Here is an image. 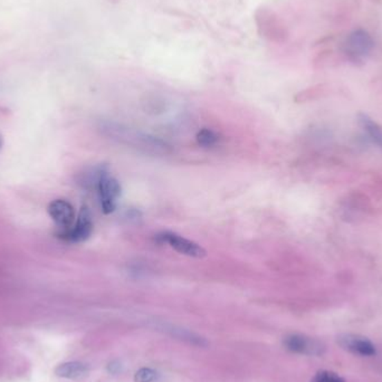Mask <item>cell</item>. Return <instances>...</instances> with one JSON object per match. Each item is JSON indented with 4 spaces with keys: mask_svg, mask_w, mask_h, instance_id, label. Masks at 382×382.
I'll use <instances>...</instances> for the list:
<instances>
[{
    "mask_svg": "<svg viewBox=\"0 0 382 382\" xmlns=\"http://www.w3.org/2000/svg\"><path fill=\"white\" fill-rule=\"evenodd\" d=\"M102 132L116 142L136 149L139 151L151 154H168L171 148L168 143L156 136L143 134L132 127H125L119 123L107 122L102 125Z\"/></svg>",
    "mask_w": 382,
    "mask_h": 382,
    "instance_id": "cell-1",
    "label": "cell"
},
{
    "mask_svg": "<svg viewBox=\"0 0 382 382\" xmlns=\"http://www.w3.org/2000/svg\"><path fill=\"white\" fill-rule=\"evenodd\" d=\"M374 47V39L367 30H354L342 43L341 55L354 65H362L370 56Z\"/></svg>",
    "mask_w": 382,
    "mask_h": 382,
    "instance_id": "cell-2",
    "label": "cell"
},
{
    "mask_svg": "<svg viewBox=\"0 0 382 382\" xmlns=\"http://www.w3.org/2000/svg\"><path fill=\"white\" fill-rule=\"evenodd\" d=\"M370 211V199L365 193L359 191L346 195L340 204L341 217L347 222L363 220Z\"/></svg>",
    "mask_w": 382,
    "mask_h": 382,
    "instance_id": "cell-3",
    "label": "cell"
},
{
    "mask_svg": "<svg viewBox=\"0 0 382 382\" xmlns=\"http://www.w3.org/2000/svg\"><path fill=\"white\" fill-rule=\"evenodd\" d=\"M102 211L104 213H111L116 211V202L121 195V184L116 178H113L109 172L104 170L96 184Z\"/></svg>",
    "mask_w": 382,
    "mask_h": 382,
    "instance_id": "cell-4",
    "label": "cell"
},
{
    "mask_svg": "<svg viewBox=\"0 0 382 382\" xmlns=\"http://www.w3.org/2000/svg\"><path fill=\"white\" fill-rule=\"evenodd\" d=\"M283 344L290 352L303 356H322L326 350V344L322 341L299 333L288 335L283 341Z\"/></svg>",
    "mask_w": 382,
    "mask_h": 382,
    "instance_id": "cell-5",
    "label": "cell"
},
{
    "mask_svg": "<svg viewBox=\"0 0 382 382\" xmlns=\"http://www.w3.org/2000/svg\"><path fill=\"white\" fill-rule=\"evenodd\" d=\"M92 215L89 208L83 206L81 208L75 225L72 229H63L61 233H59V237L70 243H82L89 240V236L92 235Z\"/></svg>",
    "mask_w": 382,
    "mask_h": 382,
    "instance_id": "cell-6",
    "label": "cell"
},
{
    "mask_svg": "<svg viewBox=\"0 0 382 382\" xmlns=\"http://www.w3.org/2000/svg\"><path fill=\"white\" fill-rule=\"evenodd\" d=\"M256 21L261 34L270 41L282 43L288 39V30L274 12L262 9L256 15Z\"/></svg>",
    "mask_w": 382,
    "mask_h": 382,
    "instance_id": "cell-7",
    "label": "cell"
},
{
    "mask_svg": "<svg viewBox=\"0 0 382 382\" xmlns=\"http://www.w3.org/2000/svg\"><path fill=\"white\" fill-rule=\"evenodd\" d=\"M157 240L159 243L168 244L171 248L175 249L176 252L189 257L202 258L206 256V251L199 244L171 231H165L157 235Z\"/></svg>",
    "mask_w": 382,
    "mask_h": 382,
    "instance_id": "cell-8",
    "label": "cell"
},
{
    "mask_svg": "<svg viewBox=\"0 0 382 382\" xmlns=\"http://www.w3.org/2000/svg\"><path fill=\"white\" fill-rule=\"evenodd\" d=\"M338 342L341 347L354 356L374 357L376 354V346L369 339L361 337V335H340Z\"/></svg>",
    "mask_w": 382,
    "mask_h": 382,
    "instance_id": "cell-9",
    "label": "cell"
},
{
    "mask_svg": "<svg viewBox=\"0 0 382 382\" xmlns=\"http://www.w3.org/2000/svg\"><path fill=\"white\" fill-rule=\"evenodd\" d=\"M48 213L52 220L56 222L61 229H67L73 225L75 220V211L67 200L56 199L50 204L47 208Z\"/></svg>",
    "mask_w": 382,
    "mask_h": 382,
    "instance_id": "cell-10",
    "label": "cell"
},
{
    "mask_svg": "<svg viewBox=\"0 0 382 382\" xmlns=\"http://www.w3.org/2000/svg\"><path fill=\"white\" fill-rule=\"evenodd\" d=\"M157 329L165 332L167 335H171L172 338L184 341V342H187V343L191 344V346H197V347H207L208 346L206 339L202 338L200 335H195L193 332L179 328V326L167 324V323H161V324L157 326Z\"/></svg>",
    "mask_w": 382,
    "mask_h": 382,
    "instance_id": "cell-11",
    "label": "cell"
},
{
    "mask_svg": "<svg viewBox=\"0 0 382 382\" xmlns=\"http://www.w3.org/2000/svg\"><path fill=\"white\" fill-rule=\"evenodd\" d=\"M89 365L81 361H68L57 365L54 370L55 376L63 379H81L89 374Z\"/></svg>",
    "mask_w": 382,
    "mask_h": 382,
    "instance_id": "cell-12",
    "label": "cell"
},
{
    "mask_svg": "<svg viewBox=\"0 0 382 382\" xmlns=\"http://www.w3.org/2000/svg\"><path fill=\"white\" fill-rule=\"evenodd\" d=\"M358 120L369 139L382 149V127L374 119H371L370 116L363 113L359 114Z\"/></svg>",
    "mask_w": 382,
    "mask_h": 382,
    "instance_id": "cell-13",
    "label": "cell"
},
{
    "mask_svg": "<svg viewBox=\"0 0 382 382\" xmlns=\"http://www.w3.org/2000/svg\"><path fill=\"white\" fill-rule=\"evenodd\" d=\"M195 138H197V142L199 145H202V148H211L220 141L218 134L209 129H202L199 131Z\"/></svg>",
    "mask_w": 382,
    "mask_h": 382,
    "instance_id": "cell-14",
    "label": "cell"
},
{
    "mask_svg": "<svg viewBox=\"0 0 382 382\" xmlns=\"http://www.w3.org/2000/svg\"><path fill=\"white\" fill-rule=\"evenodd\" d=\"M344 60L342 55H339V53H335L333 51L326 50V51L321 52L319 56L317 57V64H319L320 67H330V66L338 65L339 61Z\"/></svg>",
    "mask_w": 382,
    "mask_h": 382,
    "instance_id": "cell-15",
    "label": "cell"
},
{
    "mask_svg": "<svg viewBox=\"0 0 382 382\" xmlns=\"http://www.w3.org/2000/svg\"><path fill=\"white\" fill-rule=\"evenodd\" d=\"M159 372L152 368H141L134 374V382H157L159 379Z\"/></svg>",
    "mask_w": 382,
    "mask_h": 382,
    "instance_id": "cell-16",
    "label": "cell"
},
{
    "mask_svg": "<svg viewBox=\"0 0 382 382\" xmlns=\"http://www.w3.org/2000/svg\"><path fill=\"white\" fill-rule=\"evenodd\" d=\"M312 382H346L342 376L332 371L322 370L315 374Z\"/></svg>",
    "mask_w": 382,
    "mask_h": 382,
    "instance_id": "cell-17",
    "label": "cell"
},
{
    "mask_svg": "<svg viewBox=\"0 0 382 382\" xmlns=\"http://www.w3.org/2000/svg\"><path fill=\"white\" fill-rule=\"evenodd\" d=\"M107 370L112 374H116L121 370V365L119 361H112L107 365Z\"/></svg>",
    "mask_w": 382,
    "mask_h": 382,
    "instance_id": "cell-18",
    "label": "cell"
},
{
    "mask_svg": "<svg viewBox=\"0 0 382 382\" xmlns=\"http://www.w3.org/2000/svg\"><path fill=\"white\" fill-rule=\"evenodd\" d=\"M1 147H3V138L0 136V149H1Z\"/></svg>",
    "mask_w": 382,
    "mask_h": 382,
    "instance_id": "cell-19",
    "label": "cell"
}]
</instances>
